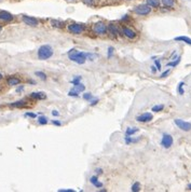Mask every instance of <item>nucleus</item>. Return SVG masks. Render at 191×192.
Returning <instances> with one entry per match:
<instances>
[{
    "mask_svg": "<svg viewBox=\"0 0 191 192\" xmlns=\"http://www.w3.org/2000/svg\"><path fill=\"white\" fill-rule=\"evenodd\" d=\"M88 55L89 53H84V52H80L78 50H70L68 52V56H69V59L72 61H75L77 64H84L85 61L88 59Z\"/></svg>",
    "mask_w": 191,
    "mask_h": 192,
    "instance_id": "obj_1",
    "label": "nucleus"
},
{
    "mask_svg": "<svg viewBox=\"0 0 191 192\" xmlns=\"http://www.w3.org/2000/svg\"><path fill=\"white\" fill-rule=\"evenodd\" d=\"M53 55V49L49 44H44L41 46L38 50V58L41 61H45V59L50 58Z\"/></svg>",
    "mask_w": 191,
    "mask_h": 192,
    "instance_id": "obj_2",
    "label": "nucleus"
},
{
    "mask_svg": "<svg viewBox=\"0 0 191 192\" xmlns=\"http://www.w3.org/2000/svg\"><path fill=\"white\" fill-rule=\"evenodd\" d=\"M67 29L70 33H74V35H81V33L84 31L85 26L83 24L79 23H71L67 26Z\"/></svg>",
    "mask_w": 191,
    "mask_h": 192,
    "instance_id": "obj_3",
    "label": "nucleus"
},
{
    "mask_svg": "<svg viewBox=\"0 0 191 192\" xmlns=\"http://www.w3.org/2000/svg\"><path fill=\"white\" fill-rule=\"evenodd\" d=\"M133 12L135 13V14H137V15H148V14H150V12H151V7L150 5H148L147 3L146 5H137V7H135L134 9H133Z\"/></svg>",
    "mask_w": 191,
    "mask_h": 192,
    "instance_id": "obj_4",
    "label": "nucleus"
},
{
    "mask_svg": "<svg viewBox=\"0 0 191 192\" xmlns=\"http://www.w3.org/2000/svg\"><path fill=\"white\" fill-rule=\"evenodd\" d=\"M93 31L96 33V35H105V33H107V31H108V27H107V25L104 22H97V23L94 24L93 26Z\"/></svg>",
    "mask_w": 191,
    "mask_h": 192,
    "instance_id": "obj_5",
    "label": "nucleus"
},
{
    "mask_svg": "<svg viewBox=\"0 0 191 192\" xmlns=\"http://www.w3.org/2000/svg\"><path fill=\"white\" fill-rule=\"evenodd\" d=\"M172 145H173V137H172V135H170V134H163L162 139H161V146L163 148L168 149L172 147Z\"/></svg>",
    "mask_w": 191,
    "mask_h": 192,
    "instance_id": "obj_6",
    "label": "nucleus"
},
{
    "mask_svg": "<svg viewBox=\"0 0 191 192\" xmlns=\"http://www.w3.org/2000/svg\"><path fill=\"white\" fill-rule=\"evenodd\" d=\"M174 122H175V124L180 128L181 131H185V132L191 131V123L186 122V121L181 120V119H175Z\"/></svg>",
    "mask_w": 191,
    "mask_h": 192,
    "instance_id": "obj_7",
    "label": "nucleus"
},
{
    "mask_svg": "<svg viewBox=\"0 0 191 192\" xmlns=\"http://www.w3.org/2000/svg\"><path fill=\"white\" fill-rule=\"evenodd\" d=\"M22 20H23V22L26 24V25L31 26V27H36V26H38V24H39L38 20L35 18V17H33V16L23 15L22 16Z\"/></svg>",
    "mask_w": 191,
    "mask_h": 192,
    "instance_id": "obj_8",
    "label": "nucleus"
},
{
    "mask_svg": "<svg viewBox=\"0 0 191 192\" xmlns=\"http://www.w3.org/2000/svg\"><path fill=\"white\" fill-rule=\"evenodd\" d=\"M136 120L138 121V122L140 123H147V122H150V121L152 120V115L149 112H145L142 113V115H138L136 118Z\"/></svg>",
    "mask_w": 191,
    "mask_h": 192,
    "instance_id": "obj_9",
    "label": "nucleus"
},
{
    "mask_svg": "<svg viewBox=\"0 0 191 192\" xmlns=\"http://www.w3.org/2000/svg\"><path fill=\"white\" fill-rule=\"evenodd\" d=\"M13 18H14V16H13L11 13L7 12V11H0V20H1V22H7V23H9V22L13 20Z\"/></svg>",
    "mask_w": 191,
    "mask_h": 192,
    "instance_id": "obj_10",
    "label": "nucleus"
},
{
    "mask_svg": "<svg viewBox=\"0 0 191 192\" xmlns=\"http://www.w3.org/2000/svg\"><path fill=\"white\" fill-rule=\"evenodd\" d=\"M122 33L129 39L136 38V33H135L134 30H132L131 28H129V27H123V28H122Z\"/></svg>",
    "mask_w": 191,
    "mask_h": 192,
    "instance_id": "obj_11",
    "label": "nucleus"
},
{
    "mask_svg": "<svg viewBox=\"0 0 191 192\" xmlns=\"http://www.w3.org/2000/svg\"><path fill=\"white\" fill-rule=\"evenodd\" d=\"M30 97L34 98V99H45L47 98V95L44 94L43 92H34L30 94Z\"/></svg>",
    "mask_w": 191,
    "mask_h": 192,
    "instance_id": "obj_12",
    "label": "nucleus"
},
{
    "mask_svg": "<svg viewBox=\"0 0 191 192\" xmlns=\"http://www.w3.org/2000/svg\"><path fill=\"white\" fill-rule=\"evenodd\" d=\"M108 30L109 33H110L111 35H114V36H119V33H120L119 28H118L116 25H114V24H110V25L108 26Z\"/></svg>",
    "mask_w": 191,
    "mask_h": 192,
    "instance_id": "obj_13",
    "label": "nucleus"
},
{
    "mask_svg": "<svg viewBox=\"0 0 191 192\" xmlns=\"http://www.w3.org/2000/svg\"><path fill=\"white\" fill-rule=\"evenodd\" d=\"M7 82H8L9 85L14 87V85H18L21 83V79H18V78H16V77H10Z\"/></svg>",
    "mask_w": 191,
    "mask_h": 192,
    "instance_id": "obj_14",
    "label": "nucleus"
},
{
    "mask_svg": "<svg viewBox=\"0 0 191 192\" xmlns=\"http://www.w3.org/2000/svg\"><path fill=\"white\" fill-rule=\"evenodd\" d=\"M51 24H52V26H53V27H55V28H63V27H65L64 22H62V20H52Z\"/></svg>",
    "mask_w": 191,
    "mask_h": 192,
    "instance_id": "obj_15",
    "label": "nucleus"
},
{
    "mask_svg": "<svg viewBox=\"0 0 191 192\" xmlns=\"http://www.w3.org/2000/svg\"><path fill=\"white\" fill-rule=\"evenodd\" d=\"M90 181H91V184H94V186H95L96 188H102V187H103V184L98 181L97 176H92V177L90 178Z\"/></svg>",
    "mask_w": 191,
    "mask_h": 192,
    "instance_id": "obj_16",
    "label": "nucleus"
},
{
    "mask_svg": "<svg viewBox=\"0 0 191 192\" xmlns=\"http://www.w3.org/2000/svg\"><path fill=\"white\" fill-rule=\"evenodd\" d=\"M161 0H147V5L151 8H159L160 7Z\"/></svg>",
    "mask_w": 191,
    "mask_h": 192,
    "instance_id": "obj_17",
    "label": "nucleus"
},
{
    "mask_svg": "<svg viewBox=\"0 0 191 192\" xmlns=\"http://www.w3.org/2000/svg\"><path fill=\"white\" fill-rule=\"evenodd\" d=\"M26 105H27V104H26L25 100H17V102H12L10 106L11 107H15V108H22V107H25Z\"/></svg>",
    "mask_w": 191,
    "mask_h": 192,
    "instance_id": "obj_18",
    "label": "nucleus"
},
{
    "mask_svg": "<svg viewBox=\"0 0 191 192\" xmlns=\"http://www.w3.org/2000/svg\"><path fill=\"white\" fill-rule=\"evenodd\" d=\"M161 2L166 8H173L175 5V0H161Z\"/></svg>",
    "mask_w": 191,
    "mask_h": 192,
    "instance_id": "obj_19",
    "label": "nucleus"
},
{
    "mask_svg": "<svg viewBox=\"0 0 191 192\" xmlns=\"http://www.w3.org/2000/svg\"><path fill=\"white\" fill-rule=\"evenodd\" d=\"M175 40H176V41H183L185 43H187V44H189V46H191V39L188 38V37H185V36L176 37Z\"/></svg>",
    "mask_w": 191,
    "mask_h": 192,
    "instance_id": "obj_20",
    "label": "nucleus"
},
{
    "mask_svg": "<svg viewBox=\"0 0 191 192\" xmlns=\"http://www.w3.org/2000/svg\"><path fill=\"white\" fill-rule=\"evenodd\" d=\"M137 132H138L137 127H127V131H125V134H127V136H132L133 134L137 133Z\"/></svg>",
    "mask_w": 191,
    "mask_h": 192,
    "instance_id": "obj_21",
    "label": "nucleus"
},
{
    "mask_svg": "<svg viewBox=\"0 0 191 192\" xmlns=\"http://www.w3.org/2000/svg\"><path fill=\"white\" fill-rule=\"evenodd\" d=\"M85 89V87L82 84V83H78V84H75L74 87V90H76L77 92H83Z\"/></svg>",
    "mask_w": 191,
    "mask_h": 192,
    "instance_id": "obj_22",
    "label": "nucleus"
},
{
    "mask_svg": "<svg viewBox=\"0 0 191 192\" xmlns=\"http://www.w3.org/2000/svg\"><path fill=\"white\" fill-rule=\"evenodd\" d=\"M163 108H164V106L163 105H155L151 108V110H152L153 112H160V111L163 110Z\"/></svg>",
    "mask_w": 191,
    "mask_h": 192,
    "instance_id": "obj_23",
    "label": "nucleus"
},
{
    "mask_svg": "<svg viewBox=\"0 0 191 192\" xmlns=\"http://www.w3.org/2000/svg\"><path fill=\"white\" fill-rule=\"evenodd\" d=\"M131 190L133 192H138V191H139V190H140V184H139V182H135V184H133Z\"/></svg>",
    "mask_w": 191,
    "mask_h": 192,
    "instance_id": "obj_24",
    "label": "nucleus"
},
{
    "mask_svg": "<svg viewBox=\"0 0 191 192\" xmlns=\"http://www.w3.org/2000/svg\"><path fill=\"white\" fill-rule=\"evenodd\" d=\"M38 123L39 124H41V125H44V124H47L48 123V118L47 117H39V119H38Z\"/></svg>",
    "mask_w": 191,
    "mask_h": 192,
    "instance_id": "obj_25",
    "label": "nucleus"
},
{
    "mask_svg": "<svg viewBox=\"0 0 191 192\" xmlns=\"http://www.w3.org/2000/svg\"><path fill=\"white\" fill-rule=\"evenodd\" d=\"M36 76L40 78L41 80H47V74L42 71H36Z\"/></svg>",
    "mask_w": 191,
    "mask_h": 192,
    "instance_id": "obj_26",
    "label": "nucleus"
},
{
    "mask_svg": "<svg viewBox=\"0 0 191 192\" xmlns=\"http://www.w3.org/2000/svg\"><path fill=\"white\" fill-rule=\"evenodd\" d=\"M68 95L71 96V97H78V96H79V92H77L76 90L71 89V90L69 91V93H68Z\"/></svg>",
    "mask_w": 191,
    "mask_h": 192,
    "instance_id": "obj_27",
    "label": "nucleus"
},
{
    "mask_svg": "<svg viewBox=\"0 0 191 192\" xmlns=\"http://www.w3.org/2000/svg\"><path fill=\"white\" fill-rule=\"evenodd\" d=\"M80 80H81V76H78L77 78H74V79L71 80V83L74 85L75 84H78V83H80Z\"/></svg>",
    "mask_w": 191,
    "mask_h": 192,
    "instance_id": "obj_28",
    "label": "nucleus"
},
{
    "mask_svg": "<svg viewBox=\"0 0 191 192\" xmlns=\"http://www.w3.org/2000/svg\"><path fill=\"white\" fill-rule=\"evenodd\" d=\"M82 2L86 5H93L95 3V0H82Z\"/></svg>",
    "mask_w": 191,
    "mask_h": 192,
    "instance_id": "obj_29",
    "label": "nucleus"
},
{
    "mask_svg": "<svg viewBox=\"0 0 191 192\" xmlns=\"http://www.w3.org/2000/svg\"><path fill=\"white\" fill-rule=\"evenodd\" d=\"M83 98H84L85 100H90L93 98V95L91 94V93H85V94L83 95Z\"/></svg>",
    "mask_w": 191,
    "mask_h": 192,
    "instance_id": "obj_30",
    "label": "nucleus"
},
{
    "mask_svg": "<svg viewBox=\"0 0 191 192\" xmlns=\"http://www.w3.org/2000/svg\"><path fill=\"white\" fill-rule=\"evenodd\" d=\"M183 85H185V83H183V82H180V83H179V85H178V89H177V90H178V93L180 95L183 94Z\"/></svg>",
    "mask_w": 191,
    "mask_h": 192,
    "instance_id": "obj_31",
    "label": "nucleus"
},
{
    "mask_svg": "<svg viewBox=\"0 0 191 192\" xmlns=\"http://www.w3.org/2000/svg\"><path fill=\"white\" fill-rule=\"evenodd\" d=\"M179 61H180V57H178V58H176L175 61H171V63H168V66H176V65L178 64Z\"/></svg>",
    "mask_w": 191,
    "mask_h": 192,
    "instance_id": "obj_32",
    "label": "nucleus"
},
{
    "mask_svg": "<svg viewBox=\"0 0 191 192\" xmlns=\"http://www.w3.org/2000/svg\"><path fill=\"white\" fill-rule=\"evenodd\" d=\"M112 54H114V48H112V46H109L108 48V54H107L108 58H110V57L112 56Z\"/></svg>",
    "mask_w": 191,
    "mask_h": 192,
    "instance_id": "obj_33",
    "label": "nucleus"
},
{
    "mask_svg": "<svg viewBox=\"0 0 191 192\" xmlns=\"http://www.w3.org/2000/svg\"><path fill=\"white\" fill-rule=\"evenodd\" d=\"M135 141H137L136 139H132L131 137H130V136H127V137H125V143H135Z\"/></svg>",
    "mask_w": 191,
    "mask_h": 192,
    "instance_id": "obj_34",
    "label": "nucleus"
},
{
    "mask_svg": "<svg viewBox=\"0 0 191 192\" xmlns=\"http://www.w3.org/2000/svg\"><path fill=\"white\" fill-rule=\"evenodd\" d=\"M25 117H29V118H31V119H35L37 117V115L36 113H33V112H26Z\"/></svg>",
    "mask_w": 191,
    "mask_h": 192,
    "instance_id": "obj_35",
    "label": "nucleus"
},
{
    "mask_svg": "<svg viewBox=\"0 0 191 192\" xmlns=\"http://www.w3.org/2000/svg\"><path fill=\"white\" fill-rule=\"evenodd\" d=\"M58 191L60 192H75V190H72V189H60Z\"/></svg>",
    "mask_w": 191,
    "mask_h": 192,
    "instance_id": "obj_36",
    "label": "nucleus"
},
{
    "mask_svg": "<svg viewBox=\"0 0 191 192\" xmlns=\"http://www.w3.org/2000/svg\"><path fill=\"white\" fill-rule=\"evenodd\" d=\"M168 74H170V69H168V70H166V71H164V72H163V74H161V78H165L166 76H168Z\"/></svg>",
    "mask_w": 191,
    "mask_h": 192,
    "instance_id": "obj_37",
    "label": "nucleus"
},
{
    "mask_svg": "<svg viewBox=\"0 0 191 192\" xmlns=\"http://www.w3.org/2000/svg\"><path fill=\"white\" fill-rule=\"evenodd\" d=\"M155 65H157V68H158V70H161V65H160V61H158V59H157V61H155Z\"/></svg>",
    "mask_w": 191,
    "mask_h": 192,
    "instance_id": "obj_38",
    "label": "nucleus"
},
{
    "mask_svg": "<svg viewBox=\"0 0 191 192\" xmlns=\"http://www.w3.org/2000/svg\"><path fill=\"white\" fill-rule=\"evenodd\" d=\"M97 102H98V98H96V99H94V100H92V102H91L90 105H91V106H95L96 104H97Z\"/></svg>",
    "mask_w": 191,
    "mask_h": 192,
    "instance_id": "obj_39",
    "label": "nucleus"
},
{
    "mask_svg": "<svg viewBox=\"0 0 191 192\" xmlns=\"http://www.w3.org/2000/svg\"><path fill=\"white\" fill-rule=\"evenodd\" d=\"M52 123H53L54 125H58V126H60L61 124H62V123H61L60 121H56V120H53V121H52Z\"/></svg>",
    "mask_w": 191,
    "mask_h": 192,
    "instance_id": "obj_40",
    "label": "nucleus"
},
{
    "mask_svg": "<svg viewBox=\"0 0 191 192\" xmlns=\"http://www.w3.org/2000/svg\"><path fill=\"white\" fill-rule=\"evenodd\" d=\"M52 115H54V117H58V115H60V112H58V111H56V110H53V111H52Z\"/></svg>",
    "mask_w": 191,
    "mask_h": 192,
    "instance_id": "obj_41",
    "label": "nucleus"
},
{
    "mask_svg": "<svg viewBox=\"0 0 191 192\" xmlns=\"http://www.w3.org/2000/svg\"><path fill=\"white\" fill-rule=\"evenodd\" d=\"M150 68H151V71L153 72V74H155V72H157V70H158V68H155V66H151L150 67Z\"/></svg>",
    "mask_w": 191,
    "mask_h": 192,
    "instance_id": "obj_42",
    "label": "nucleus"
},
{
    "mask_svg": "<svg viewBox=\"0 0 191 192\" xmlns=\"http://www.w3.org/2000/svg\"><path fill=\"white\" fill-rule=\"evenodd\" d=\"M96 173H97V174H102V173H103V169L97 168V169H96Z\"/></svg>",
    "mask_w": 191,
    "mask_h": 192,
    "instance_id": "obj_43",
    "label": "nucleus"
},
{
    "mask_svg": "<svg viewBox=\"0 0 191 192\" xmlns=\"http://www.w3.org/2000/svg\"><path fill=\"white\" fill-rule=\"evenodd\" d=\"M24 90V87H18L17 89V92H21V91Z\"/></svg>",
    "mask_w": 191,
    "mask_h": 192,
    "instance_id": "obj_44",
    "label": "nucleus"
},
{
    "mask_svg": "<svg viewBox=\"0 0 191 192\" xmlns=\"http://www.w3.org/2000/svg\"><path fill=\"white\" fill-rule=\"evenodd\" d=\"M188 189H189V190H191V184H189V186H188Z\"/></svg>",
    "mask_w": 191,
    "mask_h": 192,
    "instance_id": "obj_45",
    "label": "nucleus"
},
{
    "mask_svg": "<svg viewBox=\"0 0 191 192\" xmlns=\"http://www.w3.org/2000/svg\"><path fill=\"white\" fill-rule=\"evenodd\" d=\"M2 78H3V77H2V74H0V80H1V79H2Z\"/></svg>",
    "mask_w": 191,
    "mask_h": 192,
    "instance_id": "obj_46",
    "label": "nucleus"
},
{
    "mask_svg": "<svg viewBox=\"0 0 191 192\" xmlns=\"http://www.w3.org/2000/svg\"><path fill=\"white\" fill-rule=\"evenodd\" d=\"M0 31H1V26H0Z\"/></svg>",
    "mask_w": 191,
    "mask_h": 192,
    "instance_id": "obj_47",
    "label": "nucleus"
},
{
    "mask_svg": "<svg viewBox=\"0 0 191 192\" xmlns=\"http://www.w3.org/2000/svg\"><path fill=\"white\" fill-rule=\"evenodd\" d=\"M68 1H72V0H68Z\"/></svg>",
    "mask_w": 191,
    "mask_h": 192,
    "instance_id": "obj_48",
    "label": "nucleus"
},
{
    "mask_svg": "<svg viewBox=\"0 0 191 192\" xmlns=\"http://www.w3.org/2000/svg\"><path fill=\"white\" fill-rule=\"evenodd\" d=\"M0 1H1V0H0Z\"/></svg>",
    "mask_w": 191,
    "mask_h": 192,
    "instance_id": "obj_49",
    "label": "nucleus"
}]
</instances>
